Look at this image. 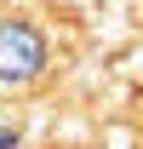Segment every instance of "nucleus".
I'll use <instances>...</instances> for the list:
<instances>
[{"label": "nucleus", "instance_id": "1", "mask_svg": "<svg viewBox=\"0 0 143 149\" xmlns=\"http://www.w3.org/2000/svg\"><path fill=\"white\" fill-rule=\"evenodd\" d=\"M40 63H46V40L29 29V23H0V80H35Z\"/></svg>", "mask_w": 143, "mask_h": 149}]
</instances>
